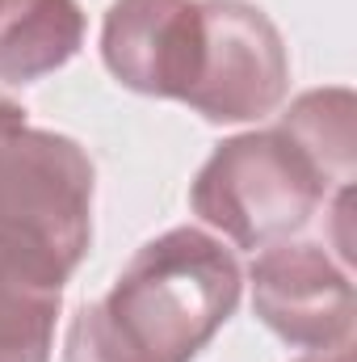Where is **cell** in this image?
<instances>
[{"mask_svg": "<svg viewBox=\"0 0 357 362\" xmlns=\"http://www.w3.org/2000/svg\"><path fill=\"white\" fill-rule=\"evenodd\" d=\"M290 89L277 25L248 0H198V55L185 105L206 122H253Z\"/></svg>", "mask_w": 357, "mask_h": 362, "instance_id": "277c9868", "label": "cell"}, {"mask_svg": "<svg viewBox=\"0 0 357 362\" xmlns=\"http://www.w3.org/2000/svg\"><path fill=\"white\" fill-rule=\"evenodd\" d=\"M244 270L202 228L147 240L118 282L85 303L68 329L63 362H193L231 320Z\"/></svg>", "mask_w": 357, "mask_h": 362, "instance_id": "6da1fadb", "label": "cell"}, {"mask_svg": "<svg viewBox=\"0 0 357 362\" xmlns=\"http://www.w3.org/2000/svg\"><path fill=\"white\" fill-rule=\"evenodd\" d=\"M357 101L349 89H311L282 114V131L315 160V169L328 177L332 189H349L357 152Z\"/></svg>", "mask_w": 357, "mask_h": 362, "instance_id": "9c48e42d", "label": "cell"}, {"mask_svg": "<svg viewBox=\"0 0 357 362\" xmlns=\"http://www.w3.org/2000/svg\"><path fill=\"white\" fill-rule=\"evenodd\" d=\"M21 127H25V110H21L13 97H4V93H0V144H4L8 135H17Z\"/></svg>", "mask_w": 357, "mask_h": 362, "instance_id": "30bf717a", "label": "cell"}, {"mask_svg": "<svg viewBox=\"0 0 357 362\" xmlns=\"http://www.w3.org/2000/svg\"><path fill=\"white\" fill-rule=\"evenodd\" d=\"M68 278L47 249L0 232V362H51Z\"/></svg>", "mask_w": 357, "mask_h": 362, "instance_id": "52a82bcc", "label": "cell"}, {"mask_svg": "<svg viewBox=\"0 0 357 362\" xmlns=\"http://www.w3.org/2000/svg\"><path fill=\"white\" fill-rule=\"evenodd\" d=\"M328 194L332 185L315 160L282 127H269L223 139L198 169L189 202L193 215L257 253L307 228Z\"/></svg>", "mask_w": 357, "mask_h": 362, "instance_id": "7a4b0ae2", "label": "cell"}, {"mask_svg": "<svg viewBox=\"0 0 357 362\" xmlns=\"http://www.w3.org/2000/svg\"><path fill=\"white\" fill-rule=\"evenodd\" d=\"M298 362H353V346H341V350H324V354H307Z\"/></svg>", "mask_w": 357, "mask_h": 362, "instance_id": "8fae6325", "label": "cell"}, {"mask_svg": "<svg viewBox=\"0 0 357 362\" xmlns=\"http://www.w3.org/2000/svg\"><path fill=\"white\" fill-rule=\"evenodd\" d=\"M198 55V0H114L101 25L109 76L143 97L185 101Z\"/></svg>", "mask_w": 357, "mask_h": 362, "instance_id": "8992f818", "label": "cell"}, {"mask_svg": "<svg viewBox=\"0 0 357 362\" xmlns=\"http://www.w3.org/2000/svg\"><path fill=\"white\" fill-rule=\"evenodd\" d=\"M85 47V8L76 0H0V81L30 85L59 72Z\"/></svg>", "mask_w": 357, "mask_h": 362, "instance_id": "ba28073f", "label": "cell"}, {"mask_svg": "<svg viewBox=\"0 0 357 362\" xmlns=\"http://www.w3.org/2000/svg\"><path fill=\"white\" fill-rule=\"evenodd\" d=\"M0 232L76 270L92 240V160L55 131L21 127L0 144Z\"/></svg>", "mask_w": 357, "mask_h": 362, "instance_id": "3957f363", "label": "cell"}, {"mask_svg": "<svg viewBox=\"0 0 357 362\" xmlns=\"http://www.w3.org/2000/svg\"><path fill=\"white\" fill-rule=\"evenodd\" d=\"M253 308L286 346L324 354L353 346V278L315 240H277L253 262Z\"/></svg>", "mask_w": 357, "mask_h": 362, "instance_id": "5b68a950", "label": "cell"}]
</instances>
